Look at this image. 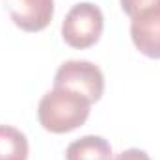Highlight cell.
<instances>
[{"mask_svg":"<svg viewBox=\"0 0 160 160\" xmlns=\"http://www.w3.org/2000/svg\"><path fill=\"white\" fill-rule=\"evenodd\" d=\"M11 21L22 32H41L54 17V0H6Z\"/></svg>","mask_w":160,"mask_h":160,"instance_id":"cell-5","label":"cell"},{"mask_svg":"<svg viewBox=\"0 0 160 160\" xmlns=\"http://www.w3.org/2000/svg\"><path fill=\"white\" fill-rule=\"evenodd\" d=\"M0 160H28V140L19 128L0 125Z\"/></svg>","mask_w":160,"mask_h":160,"instance_id":"cell-7","label":"cell"},{"mask_svg":"<svg viewBox=\"0 0 160 160\" xmlns=\"http://www.w3.org/2000/svg\"><path fill=\"white\" fill-rule=\"evenodd\" d=\"M54 88H69L84 95L89 102H97L104 93V77L102 71L91 62L69 60L56 71Z\"/></svg>","mask_w":160,"mask_h":160,"instance_id":"cell-3","label":"cell"},{"mask_svg":"<svg viewBox=\"0 0 160 160\" xmlns=\"http://www.w3.org/2000/svg\"><path fill=\"white\" fill-rule=\"evenodd\" d=\"M91 102L69 88H54L45 93L38 106L41 127L52 134H65L77 130L89 118Z\"/></svg>","mask_w":160,"mask_h":160,"instance_id":"cell-1","label":"cell"},{"mask_svg":"<svg viewBox=\"0 0 160 160\" xmlns=\"http://www.w3.org/2000/svg\"><path fill=\"white\" fill-rule=\"evenodd\" d=\"M116 160H151L149 158V155L145 153V151H142V149H127V151H123L119 153Z\"/></svg>","mask_w":160,"mask_h":160,"instance_id":"cell-9","label":"cell"},{"mask_svg":"<svg viewBox=\"0 0 160 160\" xmlns=\"http://www.w3.org/2000/svg\"><path fill=\"white\" fill-rule=\"evenodd\" d=\"M130 38L143 56L160 60V2L138 9L130 17Z\"/></svg>","mask_w":160,"mask_h":160,"instance_id":"cell-4","label":"cell"},{"mask_svg":"<svg viewBox=\"0 0 160 160\" xmlns=\"http://www.w3.org/2000/svg\"><path fill=\"white\" fill-rule=\"evenodd\" d=\"M104 30V15L99 6L82 2L69 9L62 24V38L73 48H89L101 39Z\"/></svg>","mask_w":160,"mask_h":160,"instance_id":"cell-2","label":"cell"},{"mask_svg":"<svg viewBox=\"0 0 160 160\" xmlns=\"http://www.w3.org/2000/svg\"><path fill=\"white\" fill-rule=\"evenodd\" d=\"M65 160H112V147L102 136H82L69 143Z\"/></svg>","mask_w":160,"mask_h":160,"instance_id":"cell-6","label":"cell"},{"mask_svg":"<svg viewBox=\"0 0 160 160\" xmlns=\"http://www.w3.org/2000/svg\"><path fill=\"white\" fill-rule=\"evenodd\" d=\"M153 2H160V0H119L121 9H123L128 17H130V15H134L138 9H142V8H145V6L153 4Z\"/></svg>","mask_w":160,"mask_h":160,"instance_id":"cell-8","label":"cell"}]
</instances>
